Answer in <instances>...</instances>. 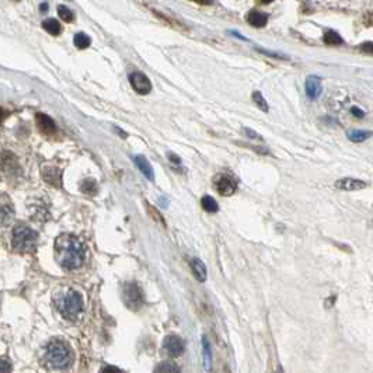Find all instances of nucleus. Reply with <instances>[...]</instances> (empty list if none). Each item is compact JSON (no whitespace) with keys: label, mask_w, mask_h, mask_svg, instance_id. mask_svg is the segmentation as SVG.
Instances as JSON below:
<instances>
[{"label":"nucleus","mask_w":373,"mask_h":373,"mask_svg":"<svg viewBox=\"0 0 373 373\" xmlns=\"http://www.w3.org/2000/svg\"><path fill=\"white\" fill-rule=\"evenodd\" d=\"M41 9H43V12H47V9H48V5L45 3V5H41Z\"/></svg>","instance_id":"nucleus-36"},{"label":"nucleus","mask_w":373,"mask_h":373,"mask_svg":"<svg viewBox=\"0 0 373 373\" xmlns=\"http://www.w3.org/2000/svg\"><path fill=\"white\" fill-rule=\"evenodd\" d=\"M129 83L132 86L135 92L138 94H149L150 90H152V83L146 75H143L141 72H135L132 75H129Z\"/></svg>","instance_id":"nucleus-8"},{"label":"nucleus","mask_w":373,"mask_h":373,"mask_svg":"<svg viewBox=\"0 0 373 373\" xmlns=\"http://www.w3.org/2000/svg\"><path fill=\"white\" fill-rule=\"evenodd\" d=\"M360 51L365 52V54H369V55H373V43L372 41H366V43L360 44Z\"/></svg>","instance_id":"nucleus-31"},{"label":"nucleus","mask_w":373,"mask_h":373,"mask_svg":"<svg viewBox=\"0 0 373 373\" xmlns=\"http://www.w3.org/2000/svg\"><path fill=\"white\" fill-rule=\"evenodd\" d=\"M373 135L372 131H366V129H351L346 132V138L353 143H362V142L367 141Z\"/></svg>","instance_id":"nucleus-17"},{"label":"nucleus","mask_w":373,"mask_h":373,"mask_svg":"<svg viewBox=\"0 0 373 373\" xmlns=\"http://www.w3.org/2000/svg\"><path fill=\"white\" fill-rule=\"evenodd\" d=\"M351 114L353 117H356V118H362V117L365 115L363 110L359 108V107H351Z\"/></svg>","instance_id":"nucleus-33"},{"label":"nucleus","mask_w":373,"mask_h":373,"mask_svg":"<svg viewBox=\"0 0 373 373\" xmlns=\"http://www.w3.org/2000/svg\"><path fill=\"white\" fill-rule=\"evenodd\" d=\"M73 41H75V45L78 47L79 50H86V48H89L90 44H92L90 37L86 36L85 33H78V34L75 36V38H73Z\"/></svg>","instance_id":"nucleus-23"},{"label":"nucleus","mask_w":373,"mask_h":373,"mask_svg":"<svg viewBox=\"0 0 373 373\" xmlns=\"http://www.w3.org/2000/svg\"><path fill=\"white\" fill-rule=\"evenodd\" d=\"M241 132L246 135L247 138H250V139H254V141H260V142L264 141V138H262L260 134H257V132H255L254 129H251V128L243 127L241 128Z\"/></svg>","instance_id":"nucleus-27"},{"label":"nucleus","mask_w":373,"mask_h":373,"mask_svg":"<svg viewBox=\"0 0 373 373\" xmlns=\"http://www.w3.org/2000/svg\"><path fill=\"white\" fill-rule=\"evenodd\" d=\"M255 51L257 52H260V54H262V55H267V57L269 58H278V59H289L288 57H285V55H282V54H276V52H271V51H267V50H262V48H255Z\"/></svg>","instance_id":"nucleus-30"},{"label":"nucleus","mask_w":373,"mask_h":373,"mask_svg":"<svg viewBox=\"0 0 373 373\" xmlns=\"http://www.w3.org/2000/svg\"><path fill=\"white\" fill-rule=\"evenodd\" d=\"M38 234L30 226L20 223L15 226L12 234V244L13 248L19 253H33L37 248Z\"/></svg>","instance_id":"nucleus-4"},{"label":"nucleus","mask_w":373,"mask_h":373,"mask_svg":"<svg viewBox=\"0 0 373 373\" xmlns=\"http://www.w3.org/2000/svg\"><path fill=\"white\" fill-rule=\"evenodd\" d=\"M323 43L331 47H337V45H342L344 44V38L338 34L334 30H327L323 36Z\"/></svg>","instance_id":"nucleus-18"},{"label":"nucleus","mask_w":373,"mask_h":373,"mask_svg":"<svg viewBox=\"0 0 373 373\" xmlns=\"http://www.w3.org/2000/svg\"><path fill=\"white\" fill-rule=\"evenodd\" d=\"M100 373H124L121 370L120 367H117V366H106V367H103L101 369V372Z\"/></svg>","instance_id":"nucleus-32"},{"label":"nucleus","mask_w":373,"mask_h":373,"mask_svg":"<svg viewBox=\"0 0 373 373\" xmlns=\"http://www.w3.org/2000/svg\"><path fill=\"white\" fill-rule=\"evenodd\" d=\"M304 90L310 100H317L323 93V85L321 79L317 76H309L304 82Z\"/></svg>","instance_id":"nucleus-12"},{"label":"nucleus","mask_w":373,"mask_h":373,"mask_svg":"<svg viewBox=\"0 0 373 373\" xmlns=\"http://www.w3.org/2000/svg\"><path fill=\"white\" fill-rule=\"evenodd\" d=\"M58 15H59V17L66 23H72L75 20L73 12H72L71 9L66 8V6H59V8H58Z\"/></svg>","instance_id":"nucleus-26"},{"label":"nucleus","mask_w":373,"mask_h":373,"mask_svg":"<svg viewBox=\"0 0 373 373\" xmlns=\"http://www.w3.org/2000/svg\"><path fill=\"white\" fill-rule=\"evenodd\" d=\"M15 219V208L10 199L5 195H0V226H8Z\"/></svg>","instance_id":"nucleus-10"},{"label":"nucleus","mask_w":373,"mask_h":373,"mask_svg":"<svg viewBox=\"0 0 373 373\" xmlns=\"http://www.w3.org/2000/svg\"><path fill=\"white\" fill-rule=\"evenodd\" d=\"M191 269H192V274H194V276H195V279L198 282L206 281V276H208L206 267H205V264L199 258H192L191 260Z\"/></svg>","instance_id":"nucleus-16"},{"label":"nucleus","mask_w":373,"mask_h":373,"mask_svg":"<svg viewBox=\"0 0 373 373\" xmlns=\"http://www.w3.org/2000/svg\"><path fill=\"white\" fill-rule=\"evenodd\" d=\"M80 190L83 191L85 194H89V195H94V194H97V190H99V187H97V183L93 180V178H86L83 183L80 184Z\"/></svg>","instance_id":"nucleus-24"},{"label":"nucleus","mask_w":373,"mask_h":373,"mask_svg":"<svg viewBox=\"0 0 373 373\" xmlns=\"http://www.w3.org/2000/svg\"><path fill=\"white\" fill-rule=\"evenodd\" d=\"M201 205L204 208L205 211L209 212V213H216L219 211V205L218 202L215 201V198L211 197V195H205L201 199Z\"/></svg>","instance_id":"nucleus-22"},{"label":"nucleus","mask_w":373,"mask_h":373,"mask_svg":"<svg viewBox=\"0 0 373 373\" xmlns=\"http://www.w3.org/2000/svg\"><path fill=\"white\" fill-rule=\"evenodd\" d=\"M13 366L12 362L6 358H0V373H12Z\"/></svg>","instance_id":"nucleus-29"},{"label":"nucleus","mask_w":373,"mask_h":373,"mask_svg":"<svg viewBox=\"0 0 373 373\" xmlns=\"http://www.w3.org/2000/svg\"><path fill=\"white\" fill-rule=\"evenodd\" d=\"M163 349L170 358H177L185 349V342L183 338L178 335H167L163 341Z\"/></svg>","instance_id":"nucleus-7"},{"label":"nucleus","mask_w":373,"mask_h":373,"mask_svg":"<svg viewBox=\"0 0 373 373\" xmlns=\"http://www.w3.org/2000/svg\"><path fill=\"white\" fill-rule=\"evenodd\" d=\"M134 162L135 164H136V167L141 170L142 174L146 177L148 180H150V181L155 180V171H153V167L150 166V163H149V160L145 156H135Z\"/></svg>","instance_id":"nucleus-15"},{"label":"nucleus","mask_w":373,"mask_h":373,"mask_svg":"<svg viewBox=\"0 0 373 373\" xmlns=\"http://www.w3.org/2000/svg\"><path fill=\"white\" fill-rule=\"evenodd\" d=\"M202 353H204V366L205 369L209 372L212 369V351H211V345H209V341L208 338L202 337Z\"/></svg>","instance_id":"nucleus-19"},{"label":"nucleus","mask_w":373,"mask_h":373,"mask_svg":"<svg viewBox=\"0 0 373 373\" xmlns=\"http://www.w3.org/2000/svg\"><path fill=\"white\" fill-rule=\"evenodd\" d=\"M43 29L45 30L47 33H50L51 36H59L61 31H62L61 24H59V22L55 20V19H47V20H44Z\"/></svg>","instance_id":"nucleus-20"},{"label":"nucleus","mask_w":373,"mask_h":373,"mask_svg":"<svg viewBox=\"0 0 373 373\" xmlns=\"http://www.w3.org/2000/svg\"><path fill=\"white\" fill-rule=\"evenodd\" d=\"M122 299L131 310H139L145 303V296L136 282H128L122 289Z\"/></svg>","instance_id":"nucleus-5"},{"label":"nucleus","mask_w":373,"mask_h":373,"mask_svg":"<svg viewBox=\"0 0 373 373\" xmlns=\"http://www.w3.org/2000/svg\"><path fill=\"white\" fill-rule=\"evenodd\" d=\"M155 373H180V367L171 360H166L156 366Z\"/></svg>","instance_id":"nucleus-21"},{"label":"nucleus","mask_w":373,"mask_h":373,"mask_svg":"<svg viewBox=\"0 0 373 373\" xmlns=\"http://www.w3.org/2000/svg\"><path fill=\"white\" fill-rule=\"evenodd\" d=\"M335 188L341 191H360L367 187V184L359 178H353V177H344L335 181Z\"/></svg>","instance_id":"nucleus-11"},{"label":"nucleus","mask_w":373,"mask_h":373,"mask_svg":"<svg viewBox=\"0 0 373 373\" xmlns=\"http://www.w3.org/2000/svg\"><path fill=\"white\" fill-rule=\"evenodd\" d=\"M55 257L58 264L66 271H73L83 265L86 248L73 234H61L55 240Z\"/></svg>","instance_id":"nucleus-1"},{"label":"nucleus","mask_w":373,"mask_h":373,"mask_svg":"<svg viewBox=\"0 0 373 373\" xmlns=\"http://www.w3.org/2000/svg\"><path fill=\"white\" fill-rule=\"evenodd\" d=\"M36 121L37 125H38L40 131L43 134L54 135L57 132V125H55L54 120L51 117H48V115H45V114H37Z\"/></svg>","instance_id":"nucleus-14"},{"label":"nucleus","mask_w":373,"mask_h":373,"mask_svg":"<svg viewBox=\"0 0 373 373\" xmlns=\"http://www.w3.org/2000/svg\"><path fill=\"white\" fill-rule=\"evenodd\" d=\"M6 117H8V113H6V111H5L3 108H0V122L5 120Z\"/></svg>","instance_id":"nucleus-35"},{"label":"nucleus","mask_w":373,"mask_h":373,"mask_svg":"<svg viewBox=\"0 0 373 373\" xmlns=\"http://www.w3.org/2000/svg\"><path fill=\"white\" fill-rule=\"evenodd\" d=\"M45 358L55 369H68L73 362V351L66 341L54 338L45 348Z\"/></svg>","instance_id":"nucleus-3"},{"label":"nucleus","mask_w":373,"mask_h":373,"mask_svg":"<svg viewBox=\"0 0 373 373\" xmlns=\"http://www.w3.org/2000/svg\"><path fill=\"white\" fill-rule=\"evenodd\" d=\"M146 206H148V211H149V215L153 218V220H156V222H159V223H162V225H166V222H164V219H163V216L159 213V212L156 211L155 208L152 206V205H149L148 202H146Z\"/></svg>","instance_id":"nucleus-28"},{"label":"nucleus","mask_w":373,"mask_h":373,"mask_svg":"<svg viewBox=\"0 0 373 373\" xmlns=\"http://www.w3.org/2000/svg\"><path fill=\"white\" fill-rule=\"evenodd\" d=\"M169 159H170V162L176 163V164H180V163H181V160H180V157H177V156L176 155H173V153H170Z\"/></svg>","instance_id":"nucleus-34"},{"label":"nucleus","mask_w":373,"mask_h":373,"mask_svg":"<svg viewBox=\"0 0 373 373\" xmlns=\"http://www.w3.org/2000/svg\"><path fill=\"white\" fill-rule=\"evenodd\" d=\"M55 306L65 318L75 321L83 311V297L75 289H62L55 296Z\"/></svg>","instance_id":"nucleus-2"},{"label":"nucleus","mask_w":373,"mask_h":373,"mask_svg":"<svg viewBox=\"0 0 373 373\" xmlns=\"http://www.w3.org/2000/svg\"><path fill=\"white\" fill-rule=\"evenodd\" d=\"M253 101L255 103V106L260 108L261 111H264V113H268L269 111V106H268L267 100L265 97L261 94V92H253Z\"/></svg>","instance_id":"nucleus-25"},{"label":"nucleus","mask_w":373,"mask_h":373,"mask_svg":"<svg viewBox=\"0 0 373 373\" xmlns=\"http://www.w3.org/2000/svg\"><path fill=\"white\" fill-rule=\"evenodd\" d=\"M213 187L222 197H232L236 194L239 183L236 177L229 173H219L213 177Z\"/></svg>","instance_id":"nucleus-6"},{"label":"nucleus","mask_w":373,"mask_h":373,"mask_svg":"<svg viewBox=\"0 0 373 373\" xmlns=\"http://www.w3.org/2000/svg\"><path fill=\"white\" fill-rule=\"evenodd\" d=\"M41 174H43L44 180L51 185L62 187V170L57 167V166L45 164L41 169Z\"/></svg>","instance_id":"nucleus-9"},{"label":"nucleus","mask_w":373,"mask_h":373,"mask_svg":"<svg viewBox=\"0 0 373 373\" xmlns=\"http://www.w3.org/2000/svg\"><path fill=\"white\" fill-rule=\"evenodd\" d=\"M268 19L269 16L265 13V12H261V10H257V9H253L247 13L246 20L250 26H253L255 29H261V27H265L268 23Z\"/></svg>","instance_id":"nucleus-13"}]
</instances>
